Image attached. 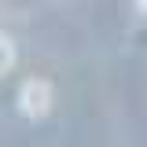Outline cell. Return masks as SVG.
I'll use <instances>...</instances> for the list:
<instances>
[{"label": "cell", "instance_id": "1", "mask_svg": "<svg viewBox=\"0 0 147 147\" xmlns=\"http://www.w3.org/2000/svg\"><path fill=\"white\" fill-rule=\"evenodd\" d=\"M52 99H55V88H52V81H44V77H26L22 88H18V110L30 121H40L52 110Z\"/></svg>", "mask_w": 147, "mask_h": 147}, {"label": "cell", "instance_id": "2", "mask_svg": "<svg viewBox=\"0 0 147 147\" xmlns=\"http://www.w3.org/2000/svg\"><path fill=\"white\" fill-rule=\"evenodd\" d=\"M15 59H18V52H15V40L7 33H0V77L15 66Z\"/></svg>", "mask_w": 147, "mask_h": 147}, {"label": "cell", "instance_id": "3", "mask_svg": "<svg viewBox=\"0 0 147 147\" xmlns=\"http://www.w3.org/2000/svg\"><path fill=\"white\" fill-rule=\"evenodd\" d=\"M132 4H136V11H140V15H147V0H132Z\"/></svg>", "mask_w": 147, "mask_h": 147}]
</instances>
